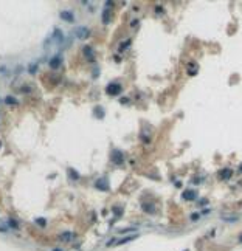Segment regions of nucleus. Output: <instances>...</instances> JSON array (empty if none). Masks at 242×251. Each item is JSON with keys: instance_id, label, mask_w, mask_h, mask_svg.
Returning a JSON list of instances; mask_svg holds the SVG:
<instances>
[{"instance_id": "nucleus-1", "label": "nucleus", "mask_w": 242, "mask_h": 251, "mask_svg": "<svg viewBox=\"0 0 242 251\" xmlns=\"http://www.w3.org/2000/svg\"><path fill=\"white\" fill-rule=\"evenodd\" d=\"M110 161L116 166H121L124 163V154L121 151H118V149H113L112 154H110Z\"/></svg>"}, {"instance_id": "nucleus-2", "label": "nucleus", "mask_w": 242, "mask_h": 251, "mask_svg": "<svg viewBox=\"0 0 242 251\" xmlns=\"http://www.w3.org/2000/svg\"><path fill=\"white\" fill-rule=\"evenodd\" d=\"M123 92V87L118 84V82H110L106 85V93L110 95V96H116V95H120Z\"/></svg>"}, {"instance_id": "nucleus-3", "label": "nucleus", "mask_w": 242, "mask_h": 251, "mask_svg": "<svg viewBox=\"0 0 242 251\" xmlns=\"http://www.w3.org/2000/svg\"><path fill=\"white\" fill-rule=\"evenodd\" d=\"M75 36L78 39H81V40H84V39H87L88 36H90V31H88L87 26H78V28L75 30Z\"/></svg>"}, {"instance_id": "nucleus-4", "label": "nucleus", "mask_w": 242, "mask_h": 251, "mask_svg": "<svg viewBox=\"0 0 242 251\" xmlns=\"http://www.w3.org/2000/svg\"><path fill=\"white\" fill-rule=\"evenodd\" d=\"M95 186H96V189L106 192V191H109V180L106 177H101V178H98L95 181Z\"/></svg>"}, {"instance_id": "nucleus-5", "label": "nucleus", "mask_w": 242, "mask_h": 251, "mask_svg": "<svg viewBox=\"0 0 242 251\" xmlns=\"http://www.w3.org/2000/svg\"><path fill=\"white\" fill-rule=\"evenodd\" d=\"M59 17L64 20V22H68V23H72V22H75V14L72 11H67V9H64V11H61L59 12Z\"/></svg>"}, {"instance_id": "nucleus-6", "label": "nucleus", "mask_w": 242, "mask_h": 251, "mask_svg": "<svg viewBox=\"0 0 242 251\" xmlns=\"http://www.w3.org/2000/svg\"><path fill=\"white\" fill-rule=\"evenodd\" d=\"M51 39H53L58 45H61L62 42H64V33H62L59 28H54V30H53V34H51Z\"/></svg>"}, {"instance_id": "nucleus-7", "label": "nucleus", "mask_w": 242, "mask_h": 251, "mask_svg": "<svg viewBox=\"0 0 242 251\" xmlns=\"http://www.w3.org/2000/svg\"><path fill=\"white\" fill-rule=\"evenodd\" d=\"M61 64H62V56H61V54H56V56H53V57L50 59V62H48V65H50L53 70L59 68Z\"/></svg>"}, {"instance_id": "nucleus-8", "label": "nucleus", "mask_w": 242, "mask_h": 251, "mask_svg": "<svg viewBox=\"0 0 242 251\" xmlns=\"http://www.w3.org/2000/svg\"><path fill=\"white\" fill-rule=\"evenodd\" d=\"M196 197H197V192L192 191V189H186V191H183V194H182V199L186 200V202L196 200Z\"/></svg>"}, {"instance_id": "nucleus-9", "label": "nucleus", "mask_w": 242, "mask_h": 251, "mask_svg": "<svg viewBox=\"0 0 242 251\" xmlns=\"http://www.w3.org/2000/svg\"><path fill=\"white\" fill-rule=\"evenodd\" d=\"M82 53H84L86 54V57H87V60H90V62H92V60L95 59V56H93V48H92V47L90 45H84V48H82Z\"/></svg>"}, {"instance_id": "nucleus-10", "label": "nucleus", "mask_w": 242, "mask_h": 251, "mask_svg": "<svg viewBox=\"0 0 242 251\" xmlns=\"http://www.w3.org/2000/svg\"><path fill=\"white\" fill-rule=\"evenodd\" d=\"M137 237H138V234H130V236H126V237H123V239L116 240V242H115V245H124V243H129L130 240L137 239Z\"/></svg>"}, {"instance_id": "nucleus-11", "label": "nucleus", "mask_w": 242, "mask_h": 251, "mask_svg": "<svg viewBox=\"0 0 242 251\" xmlns=\"http://www.w3.org/2000/svg\"><path fill=\"white\" fill-rule=\"evenodd\" d=\"M219 177L222 180H228V178L233 177V171H231V169H228V167H225V169H222V171L219 172Z\"/></svg>"}, {"instance_id": "nucleus-12", "label": "nucleus", "mask_w": 242, "mask_h": 251, "mask_svg": "<svg viewBox=\"0 0 242 251\" xmlns=\"http://www.w3.org/2000/svg\"><path fill=\"white\" fill-rule=\"evenodd\" d=\"M67 174H68V177H70V180H73V181H76V180L81 178V175L76 172L73 167H68V169H67Z\"/></svg>"}, {"instance_id": "nucleus-13", "label": "nucleus", "mask_w": 242, "mask_h": 251, "mask_svg": "<svg viewBox=\"0 0 242 251\" xmlns=\"http://www.w3.org/2000/svg\"><path fill=\"white\" fill-rule=\"evenodd\" d=\"M93 113H95V116L98 118V119H102V118L106 116V112H104V108H102V107H99V105H96V107H95Z\"/></svg>"}, {"instance_id": "nucleus-14", "label": "nucleus", "mask_w": 242, "mask_h": 251, "mask_svg": "<svg viewBox=\"0 0 242 251\" xmlns=\"http://www.w3.org/2000/svg\"><path fill=\"white\" fill-rule=\"evenodd\" d=\"M73 237H75V234H73L72 231H65V233H62V234L59 236V239H61L62 242H70Z\"/></svg>"}, {"instance_id": "nucleus-15", "label": "nucleus", "mask_w": 242, "mask_h": 251, "mask_svg": "<svg viewBox=\"0 0 242 251\" xmlns=\"http://www.w3.org/2000/svg\"><path fill=\"white\" fill-rule=\"evenodd\" d=\"M141 208H143V211H146V212H151V214L155 212V206L151 205V203H143Z\"/></svg>"}, {"instance_id": "nucleus-16", "label": "nucleus", "mask_w": 242, "mask_h": 251, "mask_svg": "<svg viewBox=\"0 0 242 251\" xmlns=\"http://www.w3.org/2000/svg\"><path fill=\"white\" fill-rule=\"evenodd\" d=\"M5 104H6V105H17L19 101H17L14 96H10V95H8V96L5 98Z\"/></svg>"}, {"instance_id": "nucleus-17", "label": "nucleus", "mask_w": 242, "mask_h": 251, "mask_svg": "<svg viewBox=\"0 0 242 251\" xmlns=\"http://www.w3.org/2000/svg\"><path fill=\"white\" fill-rule=\"evenodd\" d=\"M110 16H112V14H110V11H107V9H104V12H102V23H109L110 22Z\"/></svg>"}, {"instance_id": "nucleus-18", "label": "nucleus", "mask_w": 242, "mask_h": 251, "mask_svg": "<svg viewBox=\"0 0 242 251\" xmlns=\"http://www.w3.org/2000/svg\"><path fill=\"white\" fill-rule=\"evenodd\" d=\"M6 223H8V226H11L12 229H19V225H17V222H16L14 219H11V217H10L8 220H6Z\"/></svg>"}, {"instance_id": "nucleus-19", "label": "nucleus", "mask_w": 242, "mask_h": 251, "mask_svg": "<svg viewBox=\"0 0 242 251\" xmlns=\"http://www.w3.org/2000/svg\"><path fill=\"white\" fill-rule=\"evenodd\" d=\"M34 223L39 225L40 228H45V226H47V220H45V219H36V220H34Z\"/></svg>"}, {"instance_id": "nucleus-20", "label": "nucleus", "mask_w": 242, "mask_h": 251, "mask_svg": "<svg viewBox=\"0 0 242 251\" xmlns=\"http://www.w3.org/2000/svg\"><path fill=\"white\" fill-rule=\"evenodd\" d=\"M132 231H135L137 233V228H126V229H120V234H126V233H132Z\"/></svg>"}, {"instance_id": "nucleus-21", "label": "nucleus", "mask_w": 242, "mask_h": 251, "mask_svg": "<svg viewBox=\"0 0 242 251\" xmlns=\"http://www.w3.org/2000/svg\"><path fill=\"white\" fill-rule=\"evenodd\" d=\"M10 73V68L6 65H0V74H8Z\"/></svg>"}, {"instance_id": "nucleus-22", "label": "nucleus", "mask_w": 242, "mask_h": 251, "mask_svg": "<svg viewBox=\"0 0 242 251\" xmlns=\"http://www.w3.org/2000/svg\"><path fill=\"white\" fill-rule=\"evenodd\" d=\"M28 71H30L31 74L36 73V71H37V64H31V65H30V68H28Z\"/></svg>"}, {"instance_id": "nucleus-23", "label": "nucleus", "mask_w": 242, "mask_h": 251, "mask_svg": "<svg viewBox=\"0 0 242 251\" xmlns=\"http://www.w3.org/2000/svg\"><path fill=\"white\" fill-rule=\"evenodd\" d=\"M130 45V40H126V44H124L123 47H120V51H123V50H126L127 48V47Z\"/></svg>"}, {"instance_id": "nucleus-24", "label": "nucleus", "mask_w": 242, "mask_h": 251, "mask_svg": "<svg viewBox=\"0 0 242 251\" xmlns=\"http://www.w3.org/2000/svg\"><path fill=\"white\" fill-rule=\"evenodd\" d=\"M113 212L116 214V217H118V215H121V212H123V211H121L120 208H116V206H115V208H113Z\"/></svg>"}, {"instance_id": "nucleus-25", "label": "nucleus", "mask_w": 242, "mask_h": 251, "mask_svg": "<svg viewBox=\"0 0 242 251\" xmlns=\"http://www.w3.org/2000/svg\"><path fill=\"white\" fill-rule=\"evenodd\" d=\"M191 219H192V220H197V219H199V214H192Z\"/></svg>"}, {"instance_id": "nucleus-26", "label": "nucleus", "mask_w": 242, "mask_h": 251, "mask_svg": "<svg viewBox=\"0 0 242 251\" xmlns=\"http://www.w3.org/2000/svg\"><path fill=\"white\" fill-rule=\"evenodd\" d=\"M53 251H64V250H62V248H54Z\"/></svg>"}, {"instance_id": "nucleus-27", "label": "nucleus", "mask_w": 242, "mask_h": 251, "mask_svg": "<svg viewBox=\"0 0 242 251\" xmlns=\"http://www.w3.org/2000/svg\"><path fill=\"white\" fill-rule=\"evenodd\" d=\"M239 240H241V243H242V236H241V237H239Z\"/></svg>"}, {"instance_id": "nucleus-28", "label": "nucleus", "mask_w": 242, "mask_h": 251, "mask_svg": "<svg viewBox=\"0 0 242 251\" xmlns=\"http://www.w3.org/2000/svg\"><path fill=\"white\" fill-rule=\"evenodd\" d=\"M241 172H242V164H241Z\"/></svg>"}, {"instance_id": "nucleus-29", "label": "nucleus", "mask_w": 242, "mask_h": 251, "mask_svg": "<svg viewBox=\"0 0 242 251\" xmlns=\"http://www.w3.org/2000/svg\"><path fill=\"white\" fill-rule=\"evenodd\" d=\"M0 147H2V141H0Z\"/></svg>"}, {"instance_id": "nucleus-30", "label": "nucleus", "mask_w": 242, "mask_h": 251, "mask_svg": "<svg viewBox=\"0 0 242 251\" xmlns=\"http://www.w3.org/2000/svg\"><path fill=\"white\" fill-rule=\"evenodd\" d=\"M186 251H188V250H186Z\"/></svg>"}]
</instances>
